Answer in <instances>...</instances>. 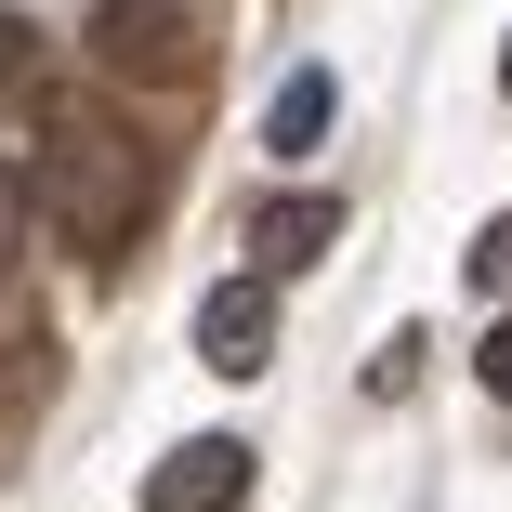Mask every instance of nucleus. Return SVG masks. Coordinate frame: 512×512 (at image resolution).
<instances>
[{"instance_id":"9d476101","label":"nucleus","mask_w":512,"mask_h":512,"mask_svg":"<svg viewBox=\"0 0 512 512\" xmlns=\"http://www.w3.org/2000/svg\"><path fill=\"white\" fill-rule=\"evenodd\" d=\"M499 92H512V53H499Z\"/></svg>"},{"instance_id":"423d86ee","label":"nucleus","mask_w":512,"mask_h":512,"mask_svg":"<svg viewBox=\"0 0 512 512\" xmlns=\"http://www.w3.org/2000/svg\"><path fill=\"white\" fill-rule=\"evenodd\" d=\"M329 119H342V79H329V66H289V79H276V106H263V145H276V158H316Z\"/></svg>"},{"instance_id":"20e7f679","label":"nucleus","mask_w":512,"mask_h":512,"mask_svg":"<svg viewBox=\"0 0 512 512\" xmlns=\"http://www.w3.org/2000/svg\"><path fill=\"white\" fill-rule=\"evenodd\" d=\"M197 355H211L224 381H250L276 355V276H224L211 302H197Z\"/></svg>"},{"instance_id":"1a4fd4ad","label":"nucleus","mask_w":512,"mask_h":512,"mask_svg":"<svg viewBox=\"0 0 512 512\" xmlns=\"http://www.w3.org/2000/svg\"><path fill=\"white\" fill-rule=\"evenodd\" d=\"M14 79H27V27L0 14V92H14Z\"/></svg>"},{"instance_id":"0eeeda50","label":"nucleus","mask_w":512,"mask_h":512,"mask_svg":"<svg viewBox=\"0 0 512 512\" xmlns=\"http://www.w3.org/2000/svg\"><path fill=\"white\" fill-rule=\"evenodd\" d=\"M14 237H27V171L0 158V276H14Z\"/></svg>"},{"instance_id":"7ed1b4c3","label":"nucleus","mask_w":512,"mask_h":512,"mask_svg":"<svg viewBox=\"0 0 512 512\" xmlns=\"http://www.w3.org/2000/svg\"><path fill=\"white\" fill-rule=\"evenodd\" d=\"M237 499H250V447L237 434H184L145 473V512H237Z\"/></svg>"},{"instance_id":"f257e3e1","label":"nucleus","mask_w":512,"mask_h":512,"mask_svg":"<svg viewBox=\"0 0 512 512\" xmlns=\"http://www.w3.org/2000/svg\"><path fill=\"white\" fill-rule=\"evenodd\" d=\"M27 197L92 250V263H119V237H132V211H145V171H132V132H106L92 106H53V145H40V171H27Z\"/></svg>"},{"instance_id":"6e6552de","label":"nucleus","mask_w":512,"mask_h":512,"mask_svg":"<svg viewBox=\"0 0 512 512\" xmlns=\"http://www.w3.org/2000/svg\"><path fill=\"white\" fill-rule=\"evenodd\" d=\"M473 368H486V394H512V316L486 329V355H473Z\"/></svg>"},{"instance_id":"39448f33","label":"nucleus","mask_w":512,"mask_h":512,"mask_svg":"<svg viewBox=\"0 0 512 512\" xmlns=\"http://www.w3.org/2000/svg\"><path fill=\"white\" fill-rule=\"evenodd\" d=\"M329 237H342V197H263L250 211V276H302Z\"/></svg>"},{"instance_id":"f03ea898","label":"nucleus","mask_w":512,"mask_h":512,"mask_svg":"<svg viewBox=\"0 0 512 512\" xmlns=\"http://www.w3.org/2000/svg\"><path fill=\"white\" fill-rule=\"evenodd\" d=\"M119 79H197L211 66V27H197V0H106V27H92Z\"/></svg>"}]
</instances>
